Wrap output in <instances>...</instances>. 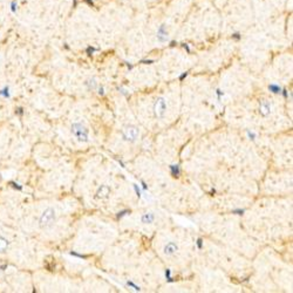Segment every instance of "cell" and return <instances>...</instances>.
Instances as JSON below:
<instances>
[{
	"instance_id": "cell-9",
	"label": "cell",
	"mask_w": 293,
	"mask_h": 293,
	"mask_svg": "<svg viewBox=\"0 0 293 293\" xmlns=\"http://www.w3.org/2000/svg\"><path fill=\"white\" fill-rule=\"evenodd\" d=\"M141 220H142L143 224H151L155 220V216H154V213H151V212L144 213L142 216V218H141Z\"/></svg>"
},
{
	"instance_id": "cell-14",
	"label": "cell",
	"mask_w": 293,
	"mask_h": 293,
	"mask_svg": "<svg viewBox=\"0 0 293 293\" xmlns=\"http://www.w3.org/2000/svg\"><path fill=\"white\" fill-rule=\"evenodd\" d=\"M269 90L272 92L273 94H280V93H281V88H280L279 86L275 84V83H272V84L269 86Z\"/></svg>"
},
{
	"instance_id": "cell-12",
	"label": "cell",
	"mask_w": 293,
	"mask_h": 293,
	"mask_svg": "<svg viewBox=\"0 0 293 293\" xmlns=\"http://www.w3.org/2000/svg\"><path fill=\"white\" fill-rule=\"evenodd\" d=\"M84 84L87 86L88 90H94L95 88L97 87V82H96V80H95V79H90V80H88Z\"/></svg>"
},
{
	"instance_id": "cell-28",
	"label": "cell",
	"mask_w": 293,
	"mask_h": 293,
	"mask_svg": "<svg viewBox=\"0 0 293 293\" xmlns=\"http://www.w3.org/2000/svg\"><path fill=\"white\" fill-rule=\"evenodd\" d=\"M183 47L185 48V49H187V52H188V53H190V48H189V46H188L187 44H184V45H183Z\"/></svg>"
},
{
	"instance_id": "cell-16",
	"label": "cell",
	"mask_w": 293,
	"mask_h": 293,
	"mask_svg": "<svg viewBox=\"0 0 293 293\" xmlns=\"http://www.w3.org/2000/svg\"><path fill=\"white\" fill-rule=\"evenodd\" d=\"M127 285H128L129 287H133L135 291H141V288H140L137 285H135L134 282H131V281H128V282H127Z\"/></svg>"
},
{
	"instance_id": "cell-5",
	"label": "cell",
	"mask_w": 293,
	"mask_h": 293,
	"mask_svg": "<svg viewBox=\"0 0 293 293\" xmlns=\"http://www.w3.org/2000/svg\"><path fill=\"white\" fill-rule=\"evenodd\" d=\"M157 39L161 42H165L169 40V36H168V31H167V26L164 24L161 25L157 29Z\"/></svg>"
},
{
	"instance_id": "cell-23",
	"label": "cell",
	"mask_w": 293,
	"mask_h": 293,
	"mask_svg": "<svg viewBox=\"0 0 293 293\" xmlns=\"http://www.w3.org/2000/svg\"><path fill=\"white\" fill-rule=\"evenodd\" d=\"M187 76H188V72H185V73H183V74H182V75L179 76V81H182L183 79H185V77H187Z\"/></svg>"
},
{
	"instance_id": "cell-1",
	"label": "cell",
	"mask_w": 293,
	"mask_h": 293,
	"mask_svg": "<svg viewBox=\"0 0 293 293\" xmlns=\"http://www.w3.org/2000/svg\"><path fill=\"white\" fill-rule=\"evenodd\" d=\"M72 133L79 142H88V129L79 122L72 124Z\"/></svg>"
},
{
	"instance_id": "cell-7",
	"label": "cell",
	"mask_w": 293,
	"mask_h": 293,
	"mask_svg": "<svg viewBox=\"0 0 293 293\" xmlns=\"http://www.w3.org/2000/svg\"><path fill=\"white\" fill-rule=\"evenodd\" d=\"M110 193V189L107 185H101V188L96 192V198H107Z\"/></svg>"
},
{
	"instance_id": "cell-13",
	"label": "cell",
	"mask_w": 293,
	"mask_h": 293,
	"mask_svg": "<svg viewBox=\"0 0 293 293\" xmlns=\"http://www.w3.org/2000/svg\"><path fill=\"white\" fill-rule=\"evenodd\" d=\"M18 8H19V3H18V0H12V1L9 3V9H11V12H12L13 14H16Z\"/></svg>"
},
{
	"instance_id": "cell-26",
	"label": "cell",
	"mask_w": 293,
	"mask_h": 293,
	"mask_svg": "<svg viewBox=\"0 0 293 293\" xmlns=\"http://www.w3.org/2000/svg\"><path fill=\"white\" fill-rule=\"evenodd\" d=\"M99 95H104V89L101 87V88H99Z\"/></svg>"
},
{
	"instance_id": "cell-22",
	"label": "cell",
	"mask_w": 293,
	"mask_h": 293,
	"mask_svg": "<svg viewBox=\"0 0 293 293\" xmlns=\"http://www.w3.org/2000/svg\"><path fill=\"white\" fill-rule=\"evenodd\" d=\"M141 63H145V65H150V63H154V60H142Z\"/></svg>"
},
{
	"instance_id": "cell-3",
	"label": "cell",
	"mask_w": 293,
	"mask_h": 293,
	"mask_svg": "<svg viewBox=\"0 0 293 293\" xmlns=\"http://www.w3.org/2000/svg\"><path fill=\"white\" fill-rule=\"evenodd\" d=\"M139 134H140V131L135 125H128L123 130V139L129 142H135L136 139L139 137Z\"/></svg>"
},
{
	"instance_id": "cell-21",
	"label": "cell",
	"mask_w": 293,
	"mask_h": 293,
	"mask_svg": "<svg viewBox=\"0 0 293 293\" xmlns=\"http://www.w3.org/2000/svg\"><path fill=\"white\" fill-rule=\"evenodd\" d=\"M202 245H203V239H202V238H198V239H197V246H198V249H202Z\"/></svg>"
},
{
	"instance_id": "cell-24",
	"label": "cell",
	"mask_w": 293,
	"mask_h": 293,
	"mask_svg": "<svg viewBox=\"0 0 293 293\" xmlns=\"http://www.w3.org/2000/svg\"><path fill=\"white\" fill-rule=\"evenodd\" d=\"M232 38H234L236 40H239V39H240V34H239V33H234V34H232Z\"/></svg>"
},
{
	"instance_id": "cell-27",
	"label": "cell",
	"mask_w": 293,
	"mask_h": 293,
	"mask_svg": "<svg viewBox=\"0 0 293 293\" xmlns=\"http://www.w3.org/2000/svg\"><path fill=\"white\" fill-rule=\"evenodd\" d=\"M216 93L218 94V99H220V95H223V94H224V93H223L220 89H217V92H216Z\"/></svg>"
},
{
	"instance_id": "cell-25",
	"label": "cell",
	"mask_w": 293,
	"mask_h": 293,
	"mask_svg": "<svg viewBox=\"0 0 293 293\" xmlns=\"http://www.w3.org/2000/svg\"><path fill=\"white\" fill-rule=\"evenodd\" d=\"M247 135H249V137H250L251 140H255V137H256L255 134H253V133H250V131H247Z\"/></svg>"
},
{
	"instance_id": "cell-6",
	"label": "cell",
	"mask_w": 293,
	"mask_h": 293,
	"mask_svg": "<svg viewBox=\"0 0 293 293\" xmlns=\"http://www.w3.org/2000/svg\"><path fill=\"white\" fill-rule=\"evenodd\" d=\"M177 244L176 243H174V242H169L167 245L164 246V253L167 256H171V255H174V253L177 251Z\"/></svg>"
},
{
	"instance_id": "cell-19",
	"label": "cell",
	"mask_w": 293,
	"mask_h": 293,
	"mask_svg": "<svg viewBox=\"0 0 293 293\" xmlns=\"http://www.w3.org/2000/svg\"><path fill=\"white\" fill-rule=\"evenodd\" d=\"M128 212H130V211H129V210H123V211L119 212V213H117V218H119V219H120V218H122V217L124 216V214H127Z\"/></svg>"
},
{
	"instance_id": "cell-29",
	"label": "cell",
	"mask_w": 293,
	"mask_h": 293,
	"mask_svg": "<svg viewBox=\"0 0 293 293\" xmlns=\"http://www.w3.org/2000/svg\"><path fill=\"white\" fill-rule=\"evenodd\" d=\"M142 185H143V189H144V190L148 189V187H146V184L144 183V181H142Z\"/></svg>"
},
{
	"instance_id": "cell-30",
	"label": "cell",
	"mask_w": 293,
	"mask_h": 293,
	"mask_svg": "<svg viewBox=\"0 0 293 293\" xmlns=\"http://www.w3.org/2000/svg\"><path fill=\"white\" fill-rule=\"evenodd\" d=\"M84 1H86V3H88V4H89L90 6H93V5H94V4H93V1H92V0H84Z\"/></svg>"
},
{
	"instance_id": "cell-2",
	"label": "cell",
	"mask_w": 293,
	"mask_h": 293,
	"mask_svg": "<svg viewBox=\"0 0 293 293\" xmlns=\"http://www.w3.org/2000/svg\"><path fill=\"white\" fill-rule=\"evenodd\" d=\"M55 222V211L52 208H47L40 217V228L45 229L51 226L52 224Z\"/></svg>"
},
{
	"instance_id": "cell-18",
	"label": "cell",
	"mask_w": 293,
	"mask_h": 293,
	"mask_svg": "<svg viewBox=\"0 0 293 293\" xmlns=\"http://www.w3.org/2000/svg\"><path fill=\"white\" fill-rule=\"evenodd\" d=\"M133 187H134V189H135L136 196H137V197L140 198V197H141V190H140V188H137V185H136V184H133Z\"/></svg>"
},
{
	"instance_id": "cell-17",
	"label": "cell",
	"mask_w": 293,
	"mask_h": 293,
	"mask_svg": "<svg viewBox=\"0 0 293 293\" xmlns=\"http://www.w3.org/2000/svg\"><path fill=\"white\" fill-rule=\"evenodd\" d=\"M165 277H167V279H168V281L169 282H172L174 281V279L171 278V275H170V270L168 269L167 271H165Z\"/></svg>"
},
{
	"instance_id": "cell-11",
	"label": "cell",
	"mask_w": 293,
	"mask_h": 293,
	"mask_svg": "<svg viewBox=\"0 0 293 293\" xmlns=\"http://www.w3.org/2000/svg\"><path fill=\"white\" fill-rule=\"evenodd\" d=\"M7 247H8V240L3 236H0V252H5Z\"/></svg>"
},
{
	"instance_id": "cell-4",
	"label": "cell",
	"mask_w": 293,
	"mask_h": 293,
	"mask_svg": "<svg viewBox=\"0 0 293 293\" xmlns=\"http://www.w3.org/2000/svg\"><path fill=\"white\" fill-rule=\"evenodd\" d=\"M167 110V103L163 97H158L154 104V113L157 117H163Z\"/></svg>"
},
{
	"instance_id": "cell-8",
	"label": "cell",
	"mask_w": 293,
	"mask_h": 293,
	"mask_svg": "<svg viewBox=\"0 0 293 293\" xmlns=\"http://www.w3.org/2000/svg\"><path fill=\"white\" fill-rule=\"evenodd\" d=\"M259 112L263 116H267L271 113V104L267 101H263L260 103V110Z\"/></svg>"
},
{
	"instance_id": "cell-15",
	"label": "cell",
	"mask_w": 293,
	"mask_h": 293,
	"mask_svg": "<svg viewBox=\"0 0 293 293\" xmlns=\"http://www.w3.org/2000/svg\"><path fill=\"white\" fill-rule=\"evenodd\" d=\"M96 51H97V48L92 47V46H89V47H88L87 49H86V52H87V54H88V55H92V54H93L94 52H96Z\"/></svg>"
},
{
	"instance_id": "cell-20",
	"label": "cell",
	"mask_w": 293,
	"mask_h": 293,
	"mask_svg": "<svg viewBox=\"0 0 293 293\" xmlns=\"http://www.w3.org/2000/svg\"><path fill=\"white\" fill-rule=\"evenodd\" d=\"M232 212H233V213H236V214H239V216H240V214H243L244 212H245V210H243V209L240 210V209H238V210H233Z\"/></svg>"
},
{
	"instance_id": "cell-10",
	"label": "cell",
	"mask_w": 293,
	"mask_h": 293,
	"mask_svg": "<svg viewBox=\"0 0 293 293\" xmlns=\"http://www.w3.org/2000/svg\"><path fill=\"white\" fill-rule=\"evenodd\" d=\"M170 171H171V175L174 176L175 178H178V177H179V175H181L179 165H170Z\"/></svg>"
}]
</instances>
